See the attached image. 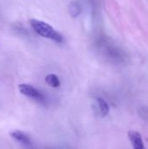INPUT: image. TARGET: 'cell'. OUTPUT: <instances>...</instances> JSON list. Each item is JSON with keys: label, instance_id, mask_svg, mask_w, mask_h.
I'll use <instances>...</instances> for the list:
<instances>
[{"label": "cell", "instance_id": "cell-1", "mask_svg": "<svg viewBox=\"0 0 148 149\" xmlns=\"http://www.w3.org/2000/svg\"><path fill=\"white\" fill-rule=\"evenodd\" d=\"M30 24L35 32L38 33L39 36L52 39L58 43L63 41V37L61 36V34L56 31L53 27H51L49 24L38 19H31Z\"/></svg>", "mask_w": 148, "mask_h": 149}, {"label": "cell", "instance_id": "cell-2", "mask_svg": "<svg viewBox=\"0 0 148 149\" xmlns=\"http://www.w3.org/2000/svg\"><path fill=\"white\" fill-rule=\"evenodd\" d=\"M18 89L19 92L27 97H30L33 100H36L38 101H41L43 102L44 100V97L42 94L41 92H39L38 89L34 88L32 86L28 85V84H20L18 86Z\"/></svg>", "mask_w": 148, "mask_h": 149}, {"label": "cell", "instance_id": "cell-3", "mask_svg": "<svg viewBox=\"0 0 148 149\" xmlns=\"http://www.w3.org/2000/svg\"><path fill=\"white\" fill-rule=\"evenodd\" d=\"M128 138H129L133 148L143 149L145 148V146L143 144L141 135L140 134V133L134 132V131H130L128 133Z\"/></svg>", "mask_w": 148, "mask_h": 149}, {"label": "cell", "instance_id": "cell-4", "mask_svg": "<svg viewBox=\"0 0 148 149\" xmlns=\"http://www.w3.org/2000/svg\"><path fill=\"white\" fill-rule=\"evenodd\" d=\"M10 135L15 141L20 142L21 144H23L24 146H31V139L25 134H24L20 131H12L10 133Z\"/></svg>", "mask_w": 148, "mask_h": 149}, {"label": "cell", "instance_id": "cell-5", "mask_svg": "<svg viewBox=\"0 0 148 149\" xmlns=\"http://www.w3.org/2000/svg\"><path fill=\"white\" fill-rule=\"evenodd\" d=\"M45 82L47 85H49L50 86L53 87V88H57L60 86V81L58 78V76H56L55 74H48L45 77Z\"/></svg>", "mask_w": 148, "mask_h": 149}, {"label": "cell", "instance_id": "cell-6", "mask_svg": "<svg viewBox=\"0 0 148 149\" xmlns=\"http://www.w3.org/2000/svg\"><path fill=\"white\" fill-rule=\"evenodd\" d=\"M69 13L71 14L72 17H77L81 13L80 5L76 2L71 3V4L69 5Z\"/></svg>", "mask_w": 148, "mask_h": 149}, {"label": "cell", "instance_id": "cell-7", "mask_svg": "<svg viewBox=\"0 0 148 149\" xmlns=\"http://www.w3.org/2000/svg\"><path fill=\"white\" fill-rule=\"evenodd\" d=\"M97 102H98V105H99V107L101 114L103 116L107 115L108 113H109V106H108V104L102 98H98L97 99Z\"/></svg>", "mask_w": 148, "mask_h": 149}]
</instances>
